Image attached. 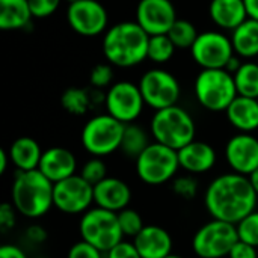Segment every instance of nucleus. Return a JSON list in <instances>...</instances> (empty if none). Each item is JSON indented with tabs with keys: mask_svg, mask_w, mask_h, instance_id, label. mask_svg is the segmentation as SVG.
I'll return each instance as SVG.
<instances>
[{
	"mask_svg": "<svg viewBox=\"0 0 258 258\" xmlns=\"http://www.w3.org/2000/svg\"><path fill=\"white\" fill-rule=\"evenodd\" d=\"M258 195L246 175L222 174L207 187L204 203L213 219L237 225L257 207Z\"/></svg>",
	"mask_w": 258,
	"mask_h": 258,
	"instance_id": "1",
	"label": "nucleus"
},
{
	"mask_svg": "<svg viewBox=\"0 0 258 258\" xmlns=\"http://www.w3.org/2000/svg\"><path fill=\"white\" fill-rule=\"evenodd\" d=\"M150 35L135 21H122L104 32L103 53L109 63L128 68L147 59Z\"/></svg>",
	"mask_w": 258,
	"mask_h": 258,
	"instance_id": "2",
	"label": "nucleus"
},
{
	"mask_svg": "<svg viewBox=\"0 0 258 258\" xmlns=\"http://www.w3.org/2000/svg\"><path fill=\"white\" fill-rule=\"evenodd\" d=\"M53 186L39 169L18 171L12 183V206L26 218H41L53 207Z\"/></svg>",
	"mask_w": 258,
	"mask_h": 258,
	"instance_id": "3",
	"label": "nucleus"
},
{
	"mask_svg": "<svg viewBox=\"0 0 258 258\" xmlns=\"http://www.w3.org/2000/svg\"><path fill=\"white\" fill-rule=\"evenodd\" d=\"M150 128L156 142L175 151L194 142L197 133L194 118L180 106L156 110Z\"/></svg>",
	"mask_w": 258,
	"mask_h": 258,
	"instance_id": "4",
	"label": "nucleus"
},
{
	"mask_svg": "<svg viewBox=\"0 0 258 258\" xmlns=\"http://www.w3.org/2000/svg\"><path fill=\"white\" fill-rule=\"evenodd\" d=\"M198 103L212 112H225L237 97L234 76L227 70H203L195 80Z\"/></svg>",
	"mask_w": 258,
	"mask_h": 258,
	"instance_id": "5",
	"label": "nucleus"
},
{
	"mask_svg": "<svg viewBox=\"0 0 258 258\" xmlns=\"http://www.w3.org/2000/svg\"><path fill=\"white\" fill-rule=\"evenodd\" d=\"M79 233L82 240L95 246L101 252H109L124 237L119 227L118 213L100 207L83 213L79 224Z\"/></svg>",
	"mask_w": 258,
	"mask_h": 258,
	"instance_id": "6",
	"label": "nucleus"
},
{
	"mask_svg": "<svg viewBox=\"0 0 258 258\" xmlns=\"http://www.w3.org/2000/svg\"><path fill=\"white\" fill-rule=\"evenodd\" d=\"M125 124L109 113L91 118L82 130V145L94 157H104L121 148Z\"/></svg>",
	"mask_w": 258,
	"mask_h": 258,
	"instance_id": "7",
	"label": "nucleus"
},
{
	"mask_svg": "<svg viewBox=\"0 0 258 258\" xmlns=\"http://www.w3.org/2000/svg\"><path fill=\"white\" fill-rule=\"evenodd\" d=\"M178 168V151L159 142L150 144L136 159L138 177L150 186H159L169 181L177 174Z\"/></svg>",
	"mask_w": 258,
	"mask_h": 258,
	"instance_id": "8",
	"label": "nucleus"
},
{
	"mask_svg": "<svg viewBox=\"0 0 258 258\" xmlns=\"http://www.w3.org/2000/svg\"><path fill=\"white\" fill-rule=\"evenodd\" d=\"M237 240L239 234L234 224L213 219L195 233L192 248L200 258H224L228 257Z\"/></svg>",
	"mask_w": 258,
	"mask_h": 258,
	"instance_id": "9",
	"label": "nucleus"
},
{
	"mask_svg": "<svg viewBox=\"0 0 258 258\" xmlns=\"http://www.w3.org/2000/svg\"><path fill=\"white\" fill-rule=\"evenodd\" d=\"M139 89L142 92L145 104L153 107L154 110L177 106L181 94L178 80L169 71L160 68L147 71L141 77Z\"/></svg>",
	"mask_w": 258,
	"mask_h": 258,
	"instance_id": "10",
	"label": "nucleus"
},
{
	"mask_svg": "<svg viewBox=\"0 0 258 258\" xmlns=\"http://www.w3.org/2000/svg\"><path fill=\"white\" fill-rule=\"evenodd\" d=\"M190 53L203 70H225L236 54L231 38L215 30L200 33Z\"/></svg>",
	"mask_w": 258,
	"mask_h": 258,
	"instance_id": "11",
	"label": "nucleus"
},
{
	"mask_svg": "<svg viewBox=\"0 0 258 258\" xmlns=\"http://www.w3.org/2000/svg\"><path fill=\"white\" fill-rule=\"evenodd\" d=\"M94 203V186L80 174L68 177L53 186V206L67 215H80Z\"/></svg>",
	"mask_w": 258,
	"mask_h": 258,
	"instance_id": "12",
	"label": "nucleus"
},
{
	"mask_svg": "<svg viewBox=\"0 0 258 258\" xmlns=\"http://www.w3.org/2000/svg\"><path fill=\"white\" fill-rule=\"evenodd\" d=\"M104 104L110 116L122 124H132L142 113L145 101L139 85H133L132 82H118L109 88Z\"/></svg>",
	"mask_w": 258,
	"mask_h": 258,
	"instance_id": "13",
	"label": "nucleus"
},
{
	"mask_svg": "<svg viewBox=\"0 0 258 258\" xmlns=\"http://www.w3.org/2000/svg\"><path fill=\"white\" fill-rule=\"evenodd\" d=\"M70 27L82 36H97L107 29V11L97 0H77L67 9Z\"/></svg>",
	"mask_w": 258,
	"mask_h": 258,
	"instance_id": "14",
	"label": "nucleus"
},
{
	"mask_svg": "<svg viewBox=\"0 0 258 258\" xmlns=\"http://www.w3.org/2000/svg\"><path fill=\"white\" fill-rule=\"evenodd\" d=\"M177 21L172 0H141L136 8V23L150 35H166Z\"/></svg>",
	"mask_w": 258,
	"mask_h": 258,
	"instance_id": "15",
	"label": "nucleus"
},
{
	"mask_svg": "<svg viewBox=\"0 0 258 258\" xmlns=\"http://www.w3.org/2000/svg\"><path fill=\"white\" fill-rule=\"evenodd\" d=\"M227 163L236 174L251 175L258 168V139L251 133H239L225 145Z\"/></svg>",
	"mask_w": 258,
	"mask_h": 258,
	"instance_id": "16",
	"label": "nucleus"
},
{
	"mask_svg": "<svg viewBox=\"0 0 258 258\" xmlns=\"http://www.w3.org/2000/svg\"><path fill=\"white\" fill-rule=\"evenodd\" d=\"M76 156L63 147H51L42 153L38 169L54 184L76 175Z\"/></svg>",
	"mask_w": 258,
	"mask_h": 258,
	"instance_id": "17",
	"label": "nucleus"
},
{
	"mask_svg": "<svg viewBox=\"0 0 258 258\" xmlns=\"http://www.w3.org/2000/svg\"><path fill=\"white\" fill-rule=\"evenodd\" d=\"M132 200V190L128 184L119 178L107 177L97 186H94V203L97 207L119 213L127 209Z\"/></svg>",
	"mask_w": 258,
	"mask_h": 258,
	"instance_id": "18",
	"label": "nucleus"
},
{
	"mask_svg": "<svg viewBox=\"0 0 258 258\" xmlns=\"http://www.w3.org/2000/svg\"><path fill=\"white\" fill-rule=\"evenodd\" d=\"M133 243L142 258H165L172 254L171 234L157 225H145Z\"/></svg>",
	"mask_w": 258,
	"mask_h": 258,
	"instance_id": "19",
	"label": "nucleus"
},
{
	"mask_svg": "<svg viewBox=\"0 0 258 258\" xmlns=\"http://www.w3.org/2000/svg\"><path fill=\"white\" fill-rule=\"evenodd\" d=\"M180 166L190 174H204L210 171L216 163V151L212 145L194 141L178 150Z\"/></svg>",
	"mask_w": 258,
	"mask_h": 258,
	"instance_id": "20",
	"label": "nucleus"
},
{
	"mask_svg": "<svg viewBox=\"0 0 258 258\" xmlns=\"http://www.w3.org/2000/svg\"><path fill=\"white\" fill-rule=\"evenodd\" d=\"M209 14L218 27L231 32L249 18L243 0H212Z\"/></svg>",
	"mask_w": 258,
	"mask_h": 258,
	"instance_id": "21",
	"label": "nucleus"
},
{
	"mask_svg": "<svg viewBox=\"0 0 258 258\" xmlns=\"http://www.w3.org/2000/svg\"><path fill=\"white\" fill-rule=\"evenodd\" d=\"M230 124L240 133H251L258 128V100L237 95L225 110Z\"/></svg>",
	"mask_w": 258,
	"mask_h": 258,
	"instance_id": "22",
	"label": "nucleus"
},
{
	"mask_svg": "<svg viewBox=\"0 0 258 258\" xmlns=\"http://www.w3.org/2000/svg\"><path fill=\"white\" fill-rule=\"evenodd\" d=\"M42 153L44 151L41 150L39 144L33 138H27V136L15 139L9 148L11 162L18 171L38 169Z\"/></svg>",
	"mask_w": 258,
	"mask_h": 258,
	"instance_id": "23",
	"label": "nucleus"
},
{
	"mask_svg": "<svg viewBox=\"0 0 258 258\" xmlns=\"http://www.w3.org/2000/svg\"><path fill=\"white\" fill-rule=\"evenodd\" d=\"M33 18L29 0H0V29L17 30Z\"/></svg>",
	"mask_w": 258,
	"mask_h": 258,
	"instance_id": "24",
	"label": "nucleus"
},
{
	"mask_svg": "<svg viewBox=\"0 0 258 258\" xmlns=\"http://www.w3.org/2000/svg\"><path fill=\"white\" fill-rule=\"evenodd\" d=\"M234 53L239 57H258V21L248 18L231 33Z\"/></svg>",
	"mask_w": 258,
	"mask_h": 258,
	"instance_id": "25",
	"label": "nucleus"
},
{
	"mask_svg": "<svg viewBox=\"0 0 258 258\" xmlns=\"http://www.w3.org/2000/svg\"><path fill=\"white\" fill-rule=\"evenodd\" d=\"M237 89V95L258 100V63L243 62L240 68L233 74Z\"/></svg>",
	"mask_w": 258,
	"mask_h": 258,
	"instance_id": "26",
	"label": "nucleus"
},
{
	"mask_svg": "<svg viewBox=\"0 0 258 258\" xmlns=\"http://www.w3.org/2000/svg\"><path fill=\"white\" fill-rule=\"evenodd\" d=\"M150 145L147 132L136 124H125L124 136L121 142V150L125 156L138 159Z\"/></svg>",
	"mask_w": 258,
	"mask_h": 258,
	"instance_id": "27",
	"label": "nucleus"
},
{
	"mask_svg": "<svg viewBox=\"0 0 258 258\" xmlns=\"http://www.w3.org/2000/svg\"><path fill=\"white\" fill-rule=\"evenodd\" d=\"M166 35L169 36L175 48H192L200 33L197 32V27L189 20L177 18V21L172 24V27Z\"/></svg>",
	"mask_w": 258,
	"mask_h": 258,
	"instance_id": "28",
	"label": "nucleus"
},
{
	"mask_svg": "<svg viewBox=\"0 0 258 258\" xmlns=\"http://www.w3.org/2000/svg\"><path fill=\"white\" fill-rule=\"evenodd\" d=\"M60 104L68 113L80 116V115H85L88 112L91 100H89V95L85 89L68 88L60 97Z\"/></svg>",
	"mask_w": 258,
	"mask_h": 258,
	"instance_id": "29",
	"label": "nucleus"
},
{
	"mask_svg": "<svg viewBox=\"0 0 258 258\" xmlns=\"http://www.w3.org/2000/svg\"><path fill=\"white\" fill-rule=\"evenodd\" d=\"M174 51H175V45L172 44V41L169 39L168 35L150 36L147 59H150L156 63H165L174 56Z\"/></svg>",
	"mask_w": 258,
	"mask_h": 258,
	"instance_id": "30",
	"label": "nucleus"
},
{
	"mask_svg": "<svg viewBox=\"0 0 258 258\" xmlns=\"http://www.w3.org/2000/svg\"><path fill=\"white\" fill-rule=\"evenodd\" d=\"M118 221H119V227L121 231L125 237H136L142 230H144V221L141 218V215L133 210V209H124L118 213Z\"/></svg>",
	"mask_w": 258,
	"mask_h": 258,
	"instance_id": "31",
	"label": "nucleus"
},
{
	"mask_svg": "<svg viewBox=\"0 0 258 258\" xmlns=\"http://www.w3.org/2000/svg\"><path fill=\"white\" fill-rule=\"evenodd\" d=\"M237 234L239 240L246 242L252 246L258 248V212L254 210L248 216H245L237 225Z\"/></svg>",
	"mask_w": 258,
	"mask_h": 258,
	"instance_id": "32",
	"label": "nucleus"
},
{
	"mask_svg": "<svg viewBox=\"0 0 258 258\" xmlns=\"http://www.w3.org/2000/svg\"><path fill=\"white\" fill-rule=\"evenodd\" d=\"M80 175L92 186H97L98 183H101L104 178H107V168H106V163L101 160V157H92L89 159L82 171H80Z\"/></svg>",
	"mask_w": 258,
	"mask_h": 258,
	"instance_id": "33",
	"label": "nucleus"
},
{
	"mask_svg": "<svg viewBox=\"0 0 258 258\" xmlns=\"http://www.w3.org/2000/svg\"><path fill=\"white\" fill-rule=\"evenodd\" d=\"M113 80V70L109 63H98L91 70L89 82L94 88H107Z\"/></svg>",
	"mask_w": 258,
	"mask_h": 258,
	"instance_id": "34",
	"label": "nucleus"
},
{
	"mask_svg": "<svg viewBox=\"0 0 258 258\" xmlns=\"http://www.w3.org/2000/svg\"><path fill=\"white\" fill-rule=\"evenodd\" d=\"M174 192L183 200H194L198 192V183L192 177H178L172 184Z\"/></svg>",
	"mask_w": 258,
	"mask_h": 258,
	"instance_id": "35",
	"label": "nucleus"
},
{
	"mask_svg": "<svg viewBox=\"0 0 258 258\" xmlns=\"http://www.w3.org/2000/svg\"><path fill=\"white\" fill-rule=\"evenodd\" d=\"M60 0H29V6L32 15L35 18H45L50 17L57 11Z\"/></svg>",
	"mask_w": 258,
	"mask_h": 258,
	"instance_id": "36",
	"label": "nucleus"
},
{
	"mask_svg": "<svg viewBox=\"0 0 258 258\" xmlns=\"http://www.w3.org/2000/svg\"><path fill=\"white\" fill-rule=\"evenodd\" d=\"M67 258H103V252L88 242L80 240L70 248Z\"/></svg>",
	"mask_w": 258,
	"mask_h": 258,
	"instance_id": "37",
	"label": "nucleus"
},
{
	"mask_svg": "<svg viewBox=\"0 0 258 258\" xmlns=\"http://www.w3.org/2000/svg\"><path fill=\"white\" fill-rule=\"evenodd\" d=\"M107 254V258H142L138 252L135 243L121 240L116 246H113Z\"/></svg>",
	"mask_w": 258,
	"mask_h": 258,
	"instance_id": "38",
	"label": "nucleus"
},
{
	"mask_svg": "<svg viewBox=\"0 0 258 258\" xmlns=\"http://www.w3.org/2000/svg\"><path fill=\"white\" fill-rule=\"evenodd\" d=\"M230 258H258V248L246 243V242H242V240H237L236 245L233 246V249L230 251L228 254Z\"/></svg>",
	"mask_w": 258,
	"mask_h": 258,
	"instance_id": "39",
	"label": "nucleus"
},
{
	"mask_svg": "<svg viewBox=\"0 0 258 258\" xmlns=\"http://www.w3.org/2000/svg\"><path fill=\"white\" fill-rule=\"evenodd\" d=\"M15 225V207L12 204H2L0 206V228L2 231H8Z\"/></svg>",
	"mask_w": 258,
	"mask_h": 258,
	"instance_id": "40",
	"label": "nucleus"
},
{
	"mask_svg": "<svg viewBox=\"0 0 258 258\" xmlns=\"http://www.w3.org/2000/svg\"><path fill=\"white\" fill-rule=\"evenodd\" d=\"M26 237L33 243H42L47 240V231L41 225H30L26 230Z\"/></svg>",
	"mask_w": 258,
	"mask_h": 258,
	"instance_id": "41",
	"label": "nucleus"
},
{
	"mask_svg": "<svg viewBox=\"0 0 258 258\" xmlns=\"http://www.w3.org/2000/svg\"><path fill=\"white\" fill-rule=\"evenodd\" d=\"M0 258H27V255L15 245H3L0 248Z\"/></svg>",
	"mask_w": 258,
	"mask_h": 258,
	"instance_id": "42",
	"label": "nucleus"
},
{
	"mask_svg": "<svg viewBox=\"0 0 258 258\" xmlns=\"http://www.w3.org/2000/svg\"><path fill=\"white\" fill-rule=\"evenodd\" d=\"M246 6L248 17L258 21V0H243Z\"/></svg>",
	"mask_w": 258,
	"mask_h": 258,
	"instance_id": "43",
	"label": "nucleus"
},
{
	"mask_svg": "<svg viewBox=\"0 0 258 258\" xmlns=\"http://www.w3.org/2000/svg\"><path fill=\"white\" fill-rule=\"evenodd\" d=\"M9 160H11L9 153H6L5 150H0V174H5L6 172V166H8V162Z\"/></svg>",
	"mask_w": 258,
	"mask_h": 258,
	"instance_id": "44",
	"label": "nucleus"
},
{
	"mask_svg": "<svg viewBox=\"0 0 258 258\" xmlns=\"http://www.w3.org/2000/svg\"><path fill=\"white\" fill-rule=\"evenodd\" d=\"M248 178H249V181H251V186L254 187V190H255V194L258 195V168L251 174V175H248Z\"/></svg>",
	"mask_w": 258,
	"mask_h": 258,
	"instance_id": "45",
	"label": "nucleus"
},
{
	"mask_svg": "<svg viewBox=\"0 0 258 258\" xmlns=\"http://www.w3.org/2000/svg\"><path fill=\"white\" fill-rule=\"evenodd\" d=\"M165 258H183V257H180V255H174V254H171V255H168V257H165Z\"/></svg>",
	"mask_w": 258,
	"mask_h": 258,
	"instance_id": "46",
	"label": "nucleus"
},
{
	"mask_svg": "<svg viewBox=\"0 0 258 258\" xmlns=\"http://www.w3.org/2000/svg\"><path fill=\"white\" fill-rule=\"evenodd\" d=\"M68 3H74V2H77V0H67Z\"/></svg>",
	"mask_w": 258,
	"mask_h": 258,
	"instance_id": "47",
	"label": "nucleus"
},
{
	"mask_svg": "<svg viewBox=\"0 0 258 258\" xmlns=\"http://www.w3.org/2000/svg\"><path fill=\"white\" fill-rule=\"evenodd\" d=\"M257 63H258V57H257Z\"/></svg>",
	"mask_w": 258,
	"mask_h": 258,
	"instance_id": "48",
	"label": "nucleus"
}]
</instances>
